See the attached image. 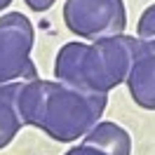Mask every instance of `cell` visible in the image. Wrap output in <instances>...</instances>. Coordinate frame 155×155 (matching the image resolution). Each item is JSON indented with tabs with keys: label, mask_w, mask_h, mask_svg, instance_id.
I'll use <instances>...</instances> for the list:
<instances>
[{
	"label": "cell",
	"mask_w": 155,
	"mask_h": 155,
	"mask_svg": "<svg viewBox=\"0 0 155 155\" xmlns=\"http://www.w3.org/2000/svg\"><path fill=\"white\" fill-rule=\"evenodd\" d=\"M136 47L139 38L125 33L94 42H66L54 61V78L82 92L108 94L127 80Z\"/></svg>",
	"instance_id": "obj_1"
},
{
	"label": "cell",
	"mask_w": 155,
	"mask_h": 155,
	"mask_svg": "<svg viewBox=\"0 0 155 155\" xmlns=\"http://www.w3.org/2000/svg\"><path fill=\"white\" fill-rule=\"evenodd\" d=\"M108 104V94L82 92L64 82H49L40 129L54 141H75L82 139L99 122Z\"/></svg>",
	"instance_id": "obj_2"
},
{
	"label": "cell",
	"mask_w": 155,
	"mask_h": 155,
	"mask_svg": "<svg viewBox=\"0 0 155 155\" xmlns=\"http://www.w3.org/2000/svg\"><path fill=\"white\" fill-rule=\"evenodd\" d=\"M33 24L21 12H7L0 17V87L38 78L35 64L31 61L33 49Z\"/></svg>",
	"instance_id": "obj_3"
},
{
	"label": "cell",
	"mask_w": 155,
	"mask_h": 155,
	"mask_svg": "<svg viewBox=\"0 0 155 155\" xmlns=\"http://www.w3.org/2000/svg\"><path fill=\"white\" fill-rule=\"evenodd\" d=\"M64 21L78 38L94 42L122 35L127 26V10L122 0H66Z\"/></svg>",
	"instance_id": "obj_4"
},
{
	"label": "cell",
	"mask_w": 155,
	"mask_h": 155,
	"mask_svg": "<svg viewBox=\"0 0 155 155\" xmlns=\"http://www.w3.org/2000/svg\"><path fill=\"white\" fill-rule=\"evenodd\" d=\"M125 82L139 106L155 110V40H139Z\"/></svg>",
	"instance_id": "obj_5"
},
{
	"label": "cell",
	"mask_w": 155,
	"mask_h": 155,
	"mask_svg": "<svg viewBox=\"0 0 155 155\" xmlns=\"http://www.w3.org/2000/svg\"><path fill=\"white\" fill-rule=\"evenodd\" d=\"M82 143L94 146L106 155H129L132 153V139L129 132L115 122H97L82 136Z\"/></svg>",
	"instance_id": "obj_6"
},
{
	"label": "cell",
	"mask_w": 155,
	"mask_h": 155,
	"mask_svg": "<svg viewBox=\"0 0 155 155\" xmlns=\"http://www.w3.org/2000/svg\"><path fill=\"white\" fill-rule=\"evenodd\" d=\"M19 82H10V85L0 87V150L7 143H12V139L19 134V129L24 127V120H21L19 108H17Z\"/></svg>",
	"instance_id": "obj_7"
},
{
	"label": "cell",
	"mask_w": 155,
	"mask_h": 155,
	"mask_svg": "<svg viewBox=\"0 0 155 155\" xmlns=\"http://www.w3.org/2000/svg\"><path fill=\"white\" fill-rule=\"evenodd\" d=\"M136 38L139 40H155V5L141 14L139 26H136Z\"/></svg>",
	"instance_id": "obj_8"
},
{
	"label": "cell",
	"mask_w": 155,
	"mask_h": 155,
	"mask_svg": "<svg viewBox=\"0 0 155 155\" xmlns=\"http://www.w3.org/2000/svg\"><path fill=\"white\" fill-rule=\"evenodd\" d=\"M64 155H106V153H101V150H99V148H94V146L80 143V146H75V148H71V150H66Z\"/></svg>",
	"instance_id": "obj_9"
},
{
	"label": "cell",
	"mask_w": 155,
	"mask_h": 155,
	"mask_svg": "<svg viewBox=\"0 0 155 155\" xmlns=\"http://www.w3.org/2000/svg\"><path fill=\"white\" fill-rule=\"evenodd\" d=\"M24 2H26L33 12H47L57 0H24Z\"/></svg>",
	"instance_id": "obj_10"
},
{
	"label": "cell",
	"mask_w": 155,
	"mask_h": 155,
	"mask_svg": "<svg viewBox=\"0 0 155 155\" xmlns=\"http://www.w3.org/2000/svg\"><path fill=\"white\" fill-rule=\"evenodd\" d=\"M10 2H12V0H0V12L5 10V7H7V5H10Z\"/></svg>",
	"instance_id": "obj_11"
}]
</instances>
